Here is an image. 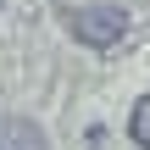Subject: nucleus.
I'll return each instance as SVG.
<instances>
[{
    "instance_id": "obj_3",
    "label": "nucleus",
    "mask_w": 150,
    "mask_h": 150,
    "mask_svg": "<svg viewBox=\"0 0 150 150\" xmlns=\"http://www.w3.org/2000/svg\"><path fill=\"white\" fill-rule=\"evenodd\" d=\"M128 139L139 150H150V95H139L134 100V117H128Z\"/></svg>"
},
{
    "instance_id": "obj_1",
    "label": "nucleus",
    "mask_w": 150,
    "mask_h": 150,
    "mask_svg": "<svg viewBox=\"0 0 150 150\" xmlns=\"http://www.w3.org/2000/svg\"><path fill=\"white\" fill-rule=\"evenodd\" d=\"M61 28L89 45V50H111L122 33H128V11L117 0H89V6H61Z\"/></svg>"
},
{
    "instance_id": "obj_2",
    "label": "nucleus",
    "mask_w": 150,
    "mask_h": 150,
    "mask_svg": "<svg viewBox=\"0 0 150 150\" xmlns=\"http://www.w3.org/2000/svg\"><path fill=\"white\" fill-rule=\"evenodd\" d=\"M0 150H50V139L33 117H0Z\"/></svg>"
}]
</instances>
